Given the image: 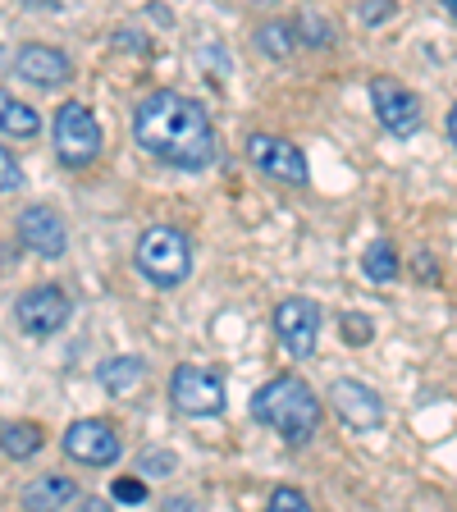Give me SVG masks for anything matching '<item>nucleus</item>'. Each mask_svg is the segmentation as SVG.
Instances as JSON below:
<instances>
[{
    "instance_id": "obj_15",
    "label": "nucleus",
    "mask_w": 457,
    "mask_h": 512,
    "mask_svg": "<svg viewBox=\"0 0 457 512\" xmlns=\"http://www.w3.org/2000/svg\"><path fill=\"white\" fill-rule=\"evenodd\" d=\"M0 133H10V138H37L42 133V115L5 87H0Z\"/></svg>"
},
{
    "instance_id": "obj_9",
    "label": "nucleus",
    "mask_w": 457,
    "mask_h": 512,
    "mask_svg": "<svg viewBox=\"0 0 457 512\" xmlns=\"http://www.w3.org/2000/svg\"><path fill=\"white\" fill-rule=\"evenodd\" d=\"M14 316H19L23 334L46 339V334H55L64 320H69V298H64L60 284H37V288H28V293L19 298Z\"/></svg>"
},
{
    "instance_id": "obj_3",
    "label": "nucleus",
    "mask_w": 457,
    "mask_h": 512,
    "mask_svg": "<svg viewBox=\"0 0 457 512\" xmlns=\"http://www.w3.org/2000/svg\"><path fill=\"white\" fill-rule=\"evenodd\" d=\"M138 270L160 288H174L192 270V238L174 224H151L138 238Z\"/></svg>"
},
{
    "instance_id": "obj_25",
    "label": "nucleus",
    "mask_w": 457,
    "mask_h": 512,
    "mask_svg": "<svg viewBox=\"0 0 457 512\" xmlns=\"http://www.w3.org/2000/svg\"><path fill=\"white\" fill-rule=\"evenodd\" d=\"M160 512H202V503L197 499H179V494H174V499H165V508Z\"/></svg>"
},
{
    "instance_id": "obj_18",
    "label": "nucleus",
    "mask_w": 457,
    "mask_h": 512,
    "mask_svg": "<svg viewBox=\"0 0 457 512\" xmlns=\"http://www.w3.org/2000/svg\"><path fill=\"white\" fill-rule=\"evenodd\" d=\"M142 371H147L142 357H110V362L101 366V384H106L110 394H128V389L142 380Z\"/></svg>"
},
{
    "instance_id": "obj_14",
    "label": "nucleus",
    "mask_w": 457,
    "mask_h": 512,
    "mask_svg": "<svg viewBox=\"0 0 457 512\" xmlns=\"http://www.w3.org/2000/svg\"><path fill=\"white\" fill-rule=\"evenodd\" d=\"M78 485L69 476H60V471H51V476H37L23 485L19 494V508L23 512H60L64 503H74Z\"/></svg>"
},
{
    "instance_id": "obj_10",
    "label": "nucleus",
    "mask_w": 457,
    "mask_h": 512,
    "mask_svg": "<svg viewBox=\"0 0 457 512\" xmlns=\"http://www.w3.org/2000/svg\"><path fill=\"white\" fill-rule=\"evenodd\" d=\"M19 238L28 252L46 256V261H60L64 247H69V224H64L60 211H51V206H28V211L19 215Z\"/></svg>"
},
{
    "instance_id": "obj_12",
    "label": "nucleus",
    "mask_w": 457,
    "mask_h": 512,
    "mask_svg": "<svg viewBox=\"0 0 457 512\" xmlns=\"http://www.w3.org/2000/svg\"><path fill=\"white\" fill-rule=\"evenodd\" d=\"M330 407L348 421L352 430H375L384 416V398L366 389L362 380H334L330 384Z\"/></svg>"
},
{
    "instance_id": "obj_1",
    "label": "nucleus",
    "mask_w": 457,
    "mask_h": 512,
    "mask_svg": "<svg viewBox=\"0 0 457 512\" xmlns=\"http://www.w3.org/2000/svg\"><path fill=\"white\" fill-rule=\"evenodd\" d=\"M133 138L147 156L165 160L174 170H206L215 160V128L192 96L183 92H151L133 110Z\"/></svg>"
},
{
    "instance_id": "obj_27",
    "label": "nucleus",
    "mask_w": 457,
    "mask_h": 512,
    "mask_svg": "<svg viewBox=\"0 0 457 512\" xmlns=\"http://www.w3.org/2000/svg\"><path fill=\"white\" fill-rule=\"evenodd\" d=\"M83 512H110V503H101V499H87V503H83Z\"/></svg>"
},
{
    "instance_id": "obj_7",
    "label": "nucleus",
    "mask_w": 457,
    "mask_h": 512,
    "mask_svg": "<svg viewBox=\"0 0 457 512\" xmlns=\"http://www.w3.org/2000/svg\"><path fill=\"white\" fill-rule=\"evenodd\" d=\"M247 160L279 183H293V188L307 183V156H302L293 142L275 138V133H252V138H247Z\"/></svg>"
},
{
    "instance_id": "obj_2",
    "label": "nucleus",
    "mask_w": 457,
    "mask_h": 512,
    "mask_svg": "<svg viewBox=\"0 0 457 512\" xmlns=\"http://www.w3.org/2000/svg\"><path fill=\"white\" fill-rule=\"evenodd\" d=\"M252 416L261 426L279 430L288 444H307L320 426V398L311 394V384L298 375H279L266 389H256L252 398Z\"/></svg>"
},
{
    "instance_id": "obj_13",
    "label": "nucleus",
    "mask_w": 457,
    "mask_h": 512,
    "mask_svg": "<svg viewBox=\"0 0 457 512\" xmlns=\"http://www.w3.org/2000/svg\"><path fill=\"white\" fill-rule=\"evenodd\" d=\"M14 74L23 78V83L32 87H60L74 78V64H69V55L55 51V46H37L28 42L19 55H14Z\"/></svg>"
},
{
    "instance_id": "obj_6",
    "label": "nucleus",
    "mask_w": 457,
    "mask_h": 512,
    "mask_svg": "<svg viewBox=\"0 0 457 512\" xmlns=\"http://www.w3.org/2000/svg\"><path fill=\"white\" fill-rule=\"evenodd\" d=\"M275 334L288 357H311L320 339V307L311 298H284L275 307Z\"/></svg>"
},
{
    "instance_id": "obj_21",
    "label": "nucleus",
    "mask_w": 457,
    "mask_h": 512,
    "mask_svg": "<svg viewBox=\"0 0 457 512\" xmlns=\"http://www.w3.org/2000/svg\"><path fill=\"white\" fill-rule=\"evenodd\" d=\"M339 330H343V339L352 343V348H362V343H371V320L366 316H357V311H348V316H339Z\"/></svg>"
},
{
    "instance_id": "obj_24",
    "label": "nucleus",
    "mask_w": 457,
    "mask_h": 512,
    "mask_svg": "<svg viewBox=\"0 0 457 512\" xmlns=\"http://www.w3.org/2000/svg\"><path fill=\"white\" fill-rule=\"evenodd\" d=\"M115 499L119 503H142L147 499V485H142V480H115Z\"/></svg>"
},
{
    "instance_id": "obj_26",
    "label": "nucleus",
    "mask_w": 457,
    "mask_h": 512,
    "mask_svg": "<svg viewBox=\"0 0 457 512\" xmlns=\"http://www.w3.org/2000/svg\"><path fill=\"white\" fill-rule=\"evenodd\" d=\"M389 14H394V5H389V0H380V5L362 10V19H366V23H380V19H389Z\"/></svg>"
},
{
    "instance_id": "obj_5",
    "label": "nucleus",
    "mask_w": 457,
    "mask_h": 512,
    "mask_svg": "<svg viewBox=\"0 0 457 512\" xmlns=\"http://www.w3.org/2000/svg\"><path fill=\"white\" fill-rule=\"evenodd\" d=\"M170 398L183 416H215L224 412V380L206 366H174Z\"/></svg>"
},
{
    "instance_id": "obj_19",
    "label": "nucleus",
    "mask_w": 457,
    "mask_h": 512,
    "mask_svg": "<svg viewBox=\"0 0 457 512\" xmlns=\"http://www.w3.org/2000/svg\"><path fill=\"white\" fill-rule=\"evenodd\" d=\"M256 46H261V51L266 55H288L293 51V46H298V28H293V23H261V28H256Z\"/></svg>"
},
{
    "instance_id": "obj_17",
    "label": "nucleus",
    "mask_w": 457,
    "mask_h": 512,
    "mask_svg": "<svg viewBox=\"0 0 457 512\" xmlns=\"http://www.w3.org/2000/svg\"><path fill=\"white\" fill-rule=\"evenodd\" d=\"M362 270H366V279H375V284H389V279H398V270H403V266H398L394 243H389V238H380V243L366 247Z\"/></svg>"
},
{
    "instance_id": "obj_11",
    "label": "nucleus",
    "mask_w": 457,
    "mask_h": 512,
    "mask_svg": "<svg viewBox=\"0 0 457 512\" xmlns=\"http://www.w3.org/2000/svg\"><path fill=\"white\" fill-rule=\"evenodd\" d=\"M64 453L83 467H110L119 458V435L106 421H74L64 430Z\"/></svg>"
},
{
    "instance_id": "obj_23",
    "label": "nucleus",
    "mask_w": 457,
    "mask_h": 512,
    "mask_svg": "<svg viewBox=\"0 0 457 512\" xmlns=\"http://www.w3.org/2000/svg\"><path fill=\"white\" fill-rule=\"evenodd\" d=\"M23 183V170H19V160H14V151L0 147V192H14Z\"/></svg>"
},
{
    "instance_id": "obj_8",
    "label": "nucleus",
    "mask_w": 457,
    "mask_h": 512,
    "mask_svg": "<svg viewBox=\"0 0 457 512\" xmlns=\"http://www.w3.org/2000/svg\"><path fill=\"white\" fill-rule=\"evenodd\" d=\"M371 106L380 115V124L398 138L421 128V96L412 87H403L398 78H371Z\"/></svg>"
},
{
    "instance_id": "obj_20",
    "label": "nucleus",
    "mask_w": 457,
    "mask_h": 512,
    "mask_svg": "<svg viewBox=\"0 0 457 512\" xmlns=\"http://www.w3.org/2000/svg\"><path fill=\"white\" fill-rule=\"evenodd\" d=\"M266 512H316V508H311V499L302 490H293V485H279V490L270 494Z\"/></svg>"
},
{
    "instance_id": "obj_22",
    "label": "nucleus",
    "mask_w": 457,
    "mask_h": 512,
    "mask_svg": "<svg viewBox=\"0 0 457 512\" xmlns=\"http://www.w3.org/2000/svg\"><path fill=\"white\" fill-rule=\"evenodd\" d=\"M142 476H170L179 462H174V453H165V448H156V453H142Z\"/></svg>"
},
{
    "instance_id": "obj_4",
    "label": "nucleus",
    "mask_w": 457,
    "mask_h": 512,
    "mask_svg": "<svg viewBox=\"0 0 457 512\" xmlns=\"http://www.w3.org/2000/svg\"><path fill=\"white\" fill-rule=\"evenodd\" d=\"M55 151L74 170H83V165H92L101 156V128H96L92 110L78 106V101H64L55 110Z\"/></svg>"
},
{
    "instance_id": "obj_16",
    "label": "nucleus",
    "mask_w": 457,
    "mask_h": 512,
    "mask_svg": "<svg viewBox=\"0 0 457 512\" xmlns=\"http://www.w3.org/2000/svg\"><path fill=\"white\" fill-rule=\"evenodd\" d=\"M0 453L14 462H28L42 453V426L37 421H5L0 426Z\"/></svg>"
}]
</instances>
